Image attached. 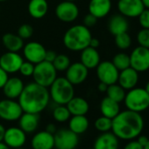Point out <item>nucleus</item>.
I'll return each instance as SVG.
<instances>
[{
	"label": "nucleus",
	"instance_id": "nucleus-1",
	"mask_svg": "<svg viewBox=\"0 0 149 149\" xmlns=\"http://www.w3.org/2000/svg\"><path fill=\"white\" fill-rule=\"evenodd\" d=\"M144 128V119L140 113L130 110L120 111L112 118L111 132L118 139H135L141 134Z\"/></svg>",
	"mask_w": 149,
	"mask_h": 149
},
{
	"label": "nucleus",
	"instance_id": "nucleus-2",
	"mask_svg": "<svg viewBox=\"0 0 149 149\" xmlns=\"http://www.w3.org/2000/svg\"><path fill=\"white\" fill-rule=\"evenodd\" d=\"M18 102L24 112L40 114L49 104V91L35 82L29 83L25 85Z\"/></svg>",
	"mask_w": 149,
	"mask_h": 149
},
{
	"label": "nucleus",
	"instance_id": "nucleus-3",
	"mask_svg": "<svg viewBox=\"0 0 149 149\" xmlns=\"http://www.w3.org/2000/svg\"><path fill=\"white\" fill-rule=\"evenodd\" d=\"M92 38L88 27L84 25H74L68 28L63 36L64 46L73 52H79L89 47Z\"/></svg>",
	"mask_w": 149,
	"mask_h": 149
},
{
	"label": "nucleus",
	"instance_id": "nucleus-4",
	"mask_svg": "<svg viewBox=\"0 0 149 149\" xmlns=\"http://www.w3.org/2000/svg\"><path fill=\"white\" fill-rule=\"evenodd\" d=\"M49 88L50 99L55 104L66 105L74 97V85L66 77H56Z\"/></svg>",
	"mask_w": 149,
	"mask_h": 149
},
{
	"label": "nucleus",
	"instance_id": "nucleus-5",
	"mask_svg": "<svg viewBox=\"0 0 149 149\" xmlns=\"http://www.w3.org/2000/svg\"><path fill=\"white\" fill-rule=\"evenodd\" d=\"M127 110L142 112L149 108V94L143 88H132L125 93L124 99Z\"/></svg>",
	"mask_w": 149,
	"mask_h": 149
},
{
	"label": "nucleus",
	"instance_id": "nucleus-6",
	"mask_svg": "<svg viewBox=\"0 0 149 149\" xmlns=\"http://www.w3.org/2000/svg\"><path fill=\"white\" fill-rule=\"evenodd\" d=\"M56 77L57 71L52 62L43 61L38 64H35L33 79L36 84L48 89Z\"/></svg>",
	"mask_w": 149,
	"mask_h": 149
},
{
	"label": "nucleus",
	"instance_id": "nucleus-7",
	"mask_svg": "<svg viewBox=\"0 0 149 149\" xmlns=\"http://www.w3.org/2000/svg\"><path fill=\"white\" fill-rule=\"evenodd\" d=\"M54 136L56 149H76L79 143L78 135L68 128L57 130Z\"/></svg>",
	"mask_w": 149,
	"mask_h": 149
},
{
	"label": "nucleus",
	"instance_id": "nucleus-8",
	"mask_svg": "<svg viewBox=\"0 0 149 149\" xmlns=\"http://www.w3.org/2000/svg\"><path fill=\"white\" fill-rule=\"evenodd\" d=\"M23 110L15 99L6 98L0 100V118L8 122H14L23 114Z\"/></svg>",
	"mask_w": 149,
	"mask_h": 149
},
{
	"label": "nucleus",
	"instance_id": "nucleus-9",
	"mask_svg": "<svg viewBox=\"0 0 149 149\" xmlns=\"http://www.w3.org/2000/svg\"><path fill=\"white\" fill-rule=\"evenodd\" d=\"M97 68V77L99 82L104 83L107 85L114 84L118 83L119 71L114 66L111 61H100Z\"/></svg>",
	"mask_w": 149,
	"mask_h": 149
},
{
	"label": "nucleus",
	"instance_id": "nucleus-10",
	"mask_svg": "<svg viewBox=\"0 0 149 149\" xmlns=\"http://www.w3.org/2000/svg\"><path fill=\"white\" fill-rule=\"evenodd\" d=\"M55 15L57 19L64 23H71L79 16V8L74 2L62 1L55 7Z\"/></svg>",
	"mask_w": 149,
	"mask_h": 149
},
{
	"label": "nucleus",
	"instance_id": "nucleus-11",
	"mask_svg": "<svg viewBox=\"0 0 149 149\" xmlns=\"http://www.w3.org/2000/svg\"><path fill=\"white\" fill-rule=\"evenodd\" d=\"M130 56V67L137 72H145L149 69V48L139 46L132 50Z\"/></svg>",
	"mask_w": 149,
	"mask_h": 149
},
{
	"label": "nucleus",
	"instance_id": "nucleus-12",
	"mask_svg": "<svg viewBox=\"0 0 149 149\" xmlns=\"http://www.w3.org/2000/svg\"><path fill=\"white\" fill-rule=\"evenodd\" d=\"M23 55L27 61L33 64H38L45 60L46 48L45 47L37 41H30L23 47Z\"/></svg>",
	"mask_w": 149,
	"mask_h": 149
},
{
	"label": "nucleus",
	"instance_id": "nucleus-13",
	"mask_svg": "<svg viewBox=\"0 0 149 149\" xmlns=\"http://www.w3.org/2000/svg\"><path fill=\"white\" fill-rule=\"evenodd\" d=\"M3 141L11 149L22 147L26 142V133L19 126H11L6 129Z\"/></svg>",
	"mask_w": 149,
	"mask_h": 149
},
{
	"label": "nucleus",
	"instance_id": "nucleus-14",
	"mask_svg": "<svg viewBox=\"0 0 149 149\" xmlns=\"http://www.w3.org/2000/svg\"><path fill=\"white\" fill-rule=\"evenodd\" d=\"M65 72V77L73 85H79L85 82L89 74V69L80 61L71 63Z\"/></svg>",
	"mask_w": 149,
	"mask_h": 149
},
{
	"label": "nucleus",
	"instance_id": "nucleus-15",
	"mask_svg": "<svg viewBox=\"0 0 149 149\" xmlns=\"http://www.w3.org/2000/svg\"><path fill=\"white\" fill-rule=\"evenodd\" d=\"M23 61V57L17 52L7 51L0 56V67L8 74L19 72Z\"/></svg>",
	"mask_w": 149,
	"mask_h": 149
},
{
	"label": "nucleus",
	"instance_id": "nucleus-16",
	"mask_svg": "<svg viewBox=\"0 0 149 149\" xmlns=\"http://www.w3.org/2000/svg\"><path fill=\"white\" fill-rule=\"evenodd\" d=\"M118 9L125 18H138L145 8L141 0H118Z\"/></svg>",
	"mask_w": 149,
	"mask_h": 149
},
{
	"label": "nucleus",
	"instance_id": "nucleus-17",
	"mask_svg": "<svg viewBox=\"0 0 149 149\" xmlns=\"http://www.w3.org/2000/svg\"><path fill=\"white\" fill-rule=\"evenodd\" d=\"M31 146L33 149H54V136L46 130L40 131L33 136Z\"/></svg>",
	"mask_w": 149,
	"mask_h": 149
},
{
	"label": "nucleus",
	"instance_id": "nucleus-18",
	"mask_svg": "<svg viewBox=\"0 0 149 149\" xmlns=\"http://www.w3.org/2000/svg\"><path fill=\"white\" fill-rule=\"evenodd\" d=\"M139 82V72L132 67L119 71L118 83L125 91H129L136 87Z\"/></svg>",
	"mask_w": 149,
	"mask_h": 149
},
{
	"label": "nucleus",
	"instance_id": "nucleus-19",
	"mask_svg": "<svg viewBox=\"0 0 149 149\" xmlns=\"http://www.w3.org/2000/svg\"><path fill=\"white\" fill-rule=\"evenodd\" d=\"M24 87V82L19 77H9L2 90L6 98L18 99Z\"/></svg>",
	"mask_w": 149,
	"mask_h": 149
},
{
	"label": "nucleus",
	"instance_id": "nucleus-20",
	"mask_svg": "<svg viewBox=\"0 0 149 149\" xmlns=\"http://www.w3.org/2000/svg\"><path fill=\"white\" fill-rule=\"evenodd\" d=\"M119 139L112 132H102L94 142V149H118Z\"/></svg>",
	"mask_w": 149,
	"mask_h": 149
},
{
	"label": "nucleus",
	"instance_id": "nucleus-21",
	"mask_svg": "<svg viewBox=\"0 0 149 149\" xmlns=\"http://www.w3.org/2000/svg\"><path fill=\"white\" fill-rule=\"evenodd\" d=\"M89 13L97 19L104 18L111 10V0H91L89 3Z\"/></svg>",
	"mask_w": 149,
	"mask_h": 149
},
{
	"label": "nucleus",
	"instance_id": "nucleus-22",
	"mask_svg": "<svg viewBox=\"0 0 149 149\" xmlns=\"http://www.w3.org/2000/svg\"><path fill=\"white\" fill-rule=\"evenodd\" d=\"M40 124V116L35 113L23 112L19 118V126L27 134L34 132Z\"/></svg>",
	"mask_w": 149,
	"mask_h": 149
},
{
	"label": "nucleus",
	"instance_id": "nucleus-23",
	"mask_svg": "<svg viewBox=\"0 0 149 149\" xmlns=\"http://www.w3.org/2000/svg\"><path fill=\"white\" fill-rule=\"evenodd\" d=\"M80 59V62L83 63L88 69L96 68L100 63V54L98 51L97 48H93L90 46L81 51Z\"/></svg>",
	"mask_w": 149,
	"mask_h": 149
},
{
	"label": "nucleus",
	"instance_id": "nucleus-24",
	"mask_svg": "<svg viewBox=\"0 0 149 149\" xmlns=\"http://www.w3.org/2000/svg\"><path fill=\"white\" fill-rule=\"evenodd\" d=\"M71 116L86 115L90 110V104L84 97H74L66 104Z\"/></svg>",
	"mask_w": 149,
	"mask_h": 149
},
{
	"label": "nucleus",
	"instance_id": "nucleus-25",
	"mask_svg": "<svg viewBox=\"0 0 149 149\" xmlns=\"http://www.w3.org/2000/svg\"><path fill=\"white\" fill-rule=\"evenodd\" d=\"M128 28H129L128 21L126 18L121 14H115L109 19L108 30L114 36L127 32Z\"/></svg>",
	"mask_w": 149,
	"mask_h": 149
},
{
	"label": "nucleus",
	"instance_id": "nucleus-26",
	"mask_svg": "<svg viewBox=\"0 0 149 149\" xmlns=\"http://www.w3.org/2000/svg\"><path fill=\"white\" fill-rule=\"evenodd\" d=\"M90 125V122L86 115L71 116L68 119V129L77 135L84 133Z\"/></svg>",
	"mask_w": 149,
	"mask_h": 149
},
{
	"label": "nucleus",
	"instance_id": "nucleus-27",
	"mask_svg": "<svg viewBox=\"0 0 149 149\" xmlns=\"http://www.w3.org/2000/svg\"><path fill=\"white\" fill-rule=\"evenodd\" d=\"M48 11L47 0H30L28 4V13L33 19H40L46 16Z\"/></svg>",
	"mask_w": 149,
	"mask_h": 149
},
{
	"label": "nucleus",
	"instance_id": "nucleus-28",
	"mask_svg": "<svg viewBox=\"0 0 149 149\" xmlns=\"http://www.w3.org/2000/svg\"><path fill=\"white\" fill-rule=\"evenodd\" d=\"M100 111L102 116L107 117L109 118H114L120 112L119 103L105 97L102 99L100 103Z\"/></svg>",
	"mask_w": 149,
	"mask_h": 149
},
{
	"label": "nucleus",
	"instance_id": "nucleus-29",
	"mask_svg": "<svg viewBox=\"0 0 149 149\" xmlns=\"http://www.w3.org/2000/svg\"><path fill=\"white\" fill-rule=\"evenodd\" d=\"M2 42L5 47L11 52L19 53L24 47V40L18 34L13 33H7L3 35Z\"/></svg>",
	"mask_w": 149,
	"mask_h": 149
},
{
	"label": "nucleus",
	"instance_id": "nucleus-30",
	"mask_svg": "<svg viewBox=\"0 0 149 149\" xmlns=\"http://www.w3.org/2000/svg\"><path fill=\"white\" fill-rule=\"evenodd\" d=\"M106 94H107V97H110L111 99L118 103H121L125 99V90H124L118 84H111L108 86Z\"/></svg>",
	"mask_w": 149,
	"mask_h": 149
},
{
	"label": "nucleus",
	"instance_id": "nucleus-31",
	"mask_svg": "<svg viewBox=\"0 0 149 149\" xmlns=\"http://www.w3.org/2000/svg\"><path fill=\"white\" fill-rule=\"evenodd\" d=\"M53 118L56 122L59 123H64L68 121V119L71 117V114L67 108L66 105L61 104H56V106L53 110Z\"/></svg>",
	"mask_w": 149,
	"mask_h": 149
},
{
	"label": "nucleus",
	"instance_id": "nucleus-32",
	"mask_svg": "<svg viewBox=\"0 0 149 149\" xmlns=\"http://www.w3.org/2000/svg\"><path fill=\"white\" fill-rule=\"evenodd\" d=\"M111 62L118 71H121L130 67V56L125 53H118L113 57Z\"/></svg>",
	"mask_w": 149,
	"mask_h": 149
},
{
	"label": "nucleus",
	"instance_id": "nucleus-33",
	"mask_svg": "<svg viewBox=\"0 0 149 149\" xmlns=\"http://www.w3.org/2000/svg\"><path fill=\"white\" fill-rule=\"evenodd\" d=\"M52 63L57 72H64L69 67V65L71 64V61L68 55L60 54L56 55L54 61Z\"/></svg>",
	"mask_w": 149,
	"mask_h": 149
},
{
	"label": "nucleus",
	"instance_id": "nucleus-34",
	"mask_svg": "<svg viewBox=\"0 0 149 149\" xmlns=\"http://www.w3.org/2000/svg\"><path fill=\"white\" fill-rule=\"evenodd\" d=\"M95 128L100 132H106L111 131V125H112V119L109 118L107 117L102 116L96 119L94 123Z\"/></svg>",
	"mask_w": 149,
	"mask_h": 149
},
{
	"label": "nucleus",
	"instance_id": "nucleus-35",
	"mask_svg": "<svg viewBox=\"0 0 149 149\" xmlns=\"http://www.w3.org/2000/svg\"><path fill=\"white\" fill-rule=\"evenodd\" d=\"M115 44L119 49L125 50L130 47L132 44V39L127 33V32L122 33L118 35H115Z\"/></svg>",
	"mask_w": 149,
	"mask_h": 149
},
{
	"label": "nucleus",
	"instance_id": "nucleus-36",
	"mask_svg": "<svg viewBox=\"0 0 149 149\" xmlns=\"http://www.w3.org/2000/svg\"><path fill=\"white\" fill-rule=\"evenodd\" d=\"M137 40L139 46L149 48V29H141L137 34Z\"/></svg>",
	"mask_w": 149,
	"mask_h": 149
},
{
	"label": "nucleus",
	"instance_id": "nucleus-37",
	"mask_svg": "<svg viewBox=\"0 0 149 149\" xmlns=\"http://www.w3.org/2000/svg\"><path fill=\"white\" fill-rule=\"evenodd\" d=\"M34 64H33L30 61H24L23 63L21 64L19 72L22 74L25 77H33V74L34 71Z\"/></svg>",
	"mask_w": 149,
	"mask_h": 149
},
{
	"label": "nucleus",
	"instance_id": "nucleus-38",
	"mask_svg": "<svg viewBox=\"0 0 149 149\" xmlns=\"http://www.w3.org/2000/svg\"><path fill=\"white\" fill-rule=\"evenodd\" d=\"M33 28L32 26L28 24H23L19 27L18 35L23 40H27L31 38L33 36Z\"/></svg>",
	"mask_w": 149,
	"mask_h": 149
},
{
	"label": "nucleus",
	"instance_id": "nucleus-39",
	"mask_svg": "<svg viewBox=\"0 0 149 149\" xmlns=\"http://www.w3.org/2000/svg\"><path fill=\"white\" fill-rule=\"evenodd\" d=\"M139 21L143 28L149 29V9H144L139 15Z\"/></svg>",
	"mask_w": 149,
	"mask_h": 149
},
{
	"label": "nucleus",
	"instance_id": "nucleus-40",
	"mask_svg": "<svg viewBox=\"0 0 149 149\" xmlns=\"http://www.w3.org/2000/svg\"><path fill=\"white\" fill-rule=\"evenodd\" d=\"M97 19L93 16L92 14L91 13H88L84 18V23L83 25L85 26L86 27L90 28V27H92L94 26L96 24H97Z\"/></svg>",
	"mask_w": 149,
	"mask_h": 149
},
{
	"label": "nucleus",
	"instance_id": "nucleus-41",
	"mask_svg": "<svg viewBox=\"0 0 149 149\" xmlns=\"http://www.w3.org/2000/svg\"><path fill=\"white\" fill-rule=\"evenodd\" d=\"M143 148L144 147L137 141V139L128 140V142L124 147V149H143Z\"/></svg>",
	"mask_w": 149,
	"mask_h": 149
},
{
	"label": "nucleus",
	"instance_id": "nucleus-42",
	"mask_svg": "<svg viewBox=\"0 0 149 149\" xmlns=\"http://www.w3.org/2000/svg\"><path fill=\"white\" fill-rule=\"evenodd\" d=\"M8 73H6L1 67H0V89H2L6 83L7 82L9 77H8Z\"/></svg>",
	"mask_w": 149,
	"mask_h": 149
},
{
	"label": "nucleus",
	"instance_id": "nucleus-43",
	"mask_svg": "<svg viewBox=\"0 0 149 149\" xmlns=\"http://www.w3.org/2000/svg\"><path fill=\"white\" fill-rule=\"evenodd\" d=\"M57 54L53 51V50H50V51H46V54H45V60L44 61H49V62H53L56 57Z\"/></svg>",
	"mask_w": 149,
	"mask_h": 149
},
{
	"label": "nucleus",
	"instance_id": "nucleus-44",
	"mask_svg": "<svg viewBox=\"0 0 149 149\" xmlns=\"http://www.w3.org/2000/svg\"><path fill=\"white\" fill-rule=\"evenodd\" d=\"M136 139H137V141H138L143 147L146 145V143H147L148 140H149V139H148L146 136H145V135H139Z\"/></svg>",
	"mask_w": 149,
	"mask_h": 149
},
{
	"label": "nucleus",
	"instance_id": "nucleus-45",
	"mask_svg": "<svg viewBox=\"0 0 149 149\" xmlns=\"http://www.w3.org/2000/svg\"><path fill=\"white\" fill-rule=\"evenodd\" d=\"M99 45H100V41H99V40H97V39H96V38H91V41H90V47H93V48H97L98 47H99Z\"/></svg>",
	"mask_w": 149,
	"mask_h": 149
},
{
	"label": "nucleus",
	"instance_id": "nucleus-46",
	"mask_svg": "<svg viewBox=\"0 0 149 149\" xmlns=\"http://www.w3.org/2000/svg\"><path fill=\"white\" fill-rule=\"evenodd\" d=\"M46 131H47V132H49L54 134L55 132L57 131L56 125H55L54 124H53V123H50V124H48V125L46 126Z\"/></svg>",
	"mask_w": 149,
	"mask_h": 149
},
{
	"label": "nucleus",
	"instance_id": "nucleus-47",
	"mask_svg": "<svg viewBox=\"0 0 149 149\" xmlns=\"http://www.w3.org/2000/svg\"><path fill=\"white\" fill-rule=\"evenodd\" d=\"M108 86H109V85H107V84H105L100 82L99 84H98V86H97V89H98V91H99L100 92H106Z\"/></svg>",
	"mask_w": 149,
	"mask_h": 149
},
{
	"label": "nucleus",
	"instance_id": "nucleus-48",
	"mask_svg": "<svg viewBox=\"0 0 149 149\" xmlns=\"http://www.w3.org/2000/svg\"><path fill=\"white\" fill-rule=\"evenodd\" d=\"M5 132H6V128H5V126H4L1 123H0V142L3 141V139H4Z\"/></svg>",
	"mask_w": 149,
	"mask_h": 149
},
{
	"label": "nucleus",
	"instance_id": "nucleus-49",
	"mask_svg": "<svg viewBox=\"0 0 149 149\" xmlns=\"http://www.w3.org/2000/svg\"><path fill=\"white\" fill-rule=\"evenodd\" d=\"M141 2H142V4H143L144 8L149 9V0H141Z\"/></svg>",
	"mask_w": 149,
	"mask_h": 149
},
{
	"label": "nucleus",
	"instance_id": "nucleus-50",
	"mask_svg": "<svg viewBox=\"0 0 149 149\" xmlns=\"http://www.w3.org/2000/svg\"><path fill=\"white\" fill-rule=\"evenodd\" d=\"M0 149H11L4 141H1L0 142Z\"/></svg>",
	"mask_w": 149,
	"mask_h": 149
},
{
	"label": "nucleus",
	"instance_id": "nucleus-51",
	"mask_svg": "<svg viewBox=\"0 0 149 149\" xmlns=\"http://www.w3.org/2000/svg\"><path fill=\"white\" fill-rule=\"evenodd\" d=\"M145 90L146 91V92L149 94V81L147 82V84H146V88H145Z\"/></svg>",
	"mask_w": 149,
	"mask_h": 149
},
{
	"label": "nucleus",
	"instance_id": "nucleus-52",
	"mask_svg": "<svg viewBox=\"0 0 149 149\" xmlns=\"http://www.w3.org/2000/svg\"><path fill=\"white\" fill-rule=\"evenodd\" d=\"M143 149H149V140H148V142L146 143V145L144 146V148Z\"/></svg>",
	"mask_w": 149,
	"mask_h": 149
},
{
	"label": "nucleus",
	"instance_id": "nucleus-53",
	"mask_svg": "<svg viewBox=\"0 0 149 149\" xmlns=\"http://www.w3.org/2000/svg\"><path fill=\"white\" fill-rule=\"evenodd\" d=\"M66 1H71V2H74L76 0H66Z\"/></svg>",
	"mask_w": 149,
	"mask_h": 149
},
{
	"label": "nucleus",
	"instance_id": "nucleus-54",
	"mask_svg": "<svg viewBox=\"0 0 149 149\" xmlns=\"http://www.w3.org/2000/svg\"><path fill=\"white\" fill-rule=\"evenodd\" d=\"M15 149H26V148H24V147L22 146V147H19V148H15Z\"/></svg>",
	"mask_w": 149,
	"mask_h": 149
},
{
	"label": "nucleus",
	"instance_id": "nucleus-55",
	"mask_svg": "<svg viewBox=\"0 0 149 149\" xmlns=\"http://www.w3.org/2000/svg\"><path fill=\"white\" fill-rule=\"evenodd\" d=\"M5 1H6V0H0V2H5Z\"/></svg>",
	"mask_w": 149,
	"mask_h": 149
},
{
	"label": "nucleus",
	"instance_id": "nucleus-56",
	"mask_svg": "<svg viewBox=\"0 0 149 149\" xmlns=\"http://www.w3.org/2000/svg\"><path fill=\"white\" fill-rule=\"evenodd\" d=\"M91 149H94V148H91Z\"/></svg>",
	"mask_w": 149,
	"mask_h": 149
}]
</instances>
